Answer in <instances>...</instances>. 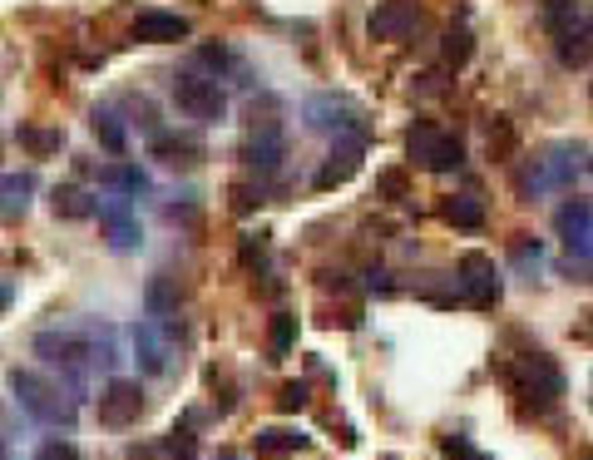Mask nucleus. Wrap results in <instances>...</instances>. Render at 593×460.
Wrapping results in <instances>:
<instances>
[{
	"label": "nucleus",
	"mask_w": 593,
	"mask_h": 460,
	"mask_svg": "<svg viewBox=\"0 0 593 460\" xmlns=\"http://www.w3.org/2000/svg\"><path fill=\"white\" fill-rule=\"evenodd\" d=\"M35 351L55 367H69V371H89L99 361H114V332L109 327H89V322H75V327H49L35 337Z\"/></svg>",
	"instance_id": "obj_1"
},
{
	"label": "nucleus",
	"mask_w": 593,
	"mask_h": 460,
	"mask_svg": "<svg viewBox=\"0 0 593 460\" xmlns=\"http://www.w3.org/2000/svg\"><path fill=\"white\" fill-rule=\"evenodd\" d=\"M10 391H15L20 411H25V416H35L40 426H65V430L75 426V416H79L75 396H69V391L59 386L55 377H45V371L15 367V371H10Z\"/></svg>",
	"instance_id": "obj_2"
},
{
	"label": "nucleus",
	"mask_w": 593,
	"mask_h": 460,
	"mask_svg": "<svg viewBox=\"0 0 593 460\" xmlns=\"http://www.w3.org/2000/svg\"><path fill=\"white\" fill-rule=\"evenodd\" d=\"M544 31L553 35V51L569 70H583L593 60V15L579 0H544Z\"/></svg>",
	"instance_id": "obj_3"
},
{
	"label": "nucleus",
	"mask_w": 593,
	"mask_h": 460,
	"mask_svg": "<svg viewBox=\"0 0 593 460\" xmlns=\"http://www.w3.org/2000/svg\"><path fill=\"white\" fill-rule=\"evenodd\" d=\"M174 104L183 110V120H198V124H223L227 120V90L217 85V75L178 70L174 75Z\"/></svg>",
	"instance_id": "obj_4"
},
{
	"label": "nucleus",
	"mask_w": 593,
	"mask_h": 460,
	"mask_svg": "<svg viewBox=\"0 0 593 460\" xmlns=\"http://www.w3.org/2000/svg\"><path fill=\"white\" fill-rule=\"evenodd\" d=\"M405 154H411V164L415 169H425V173H450V169H460L465 164L460 139L445 134L440 124H425V120L405 134Z\"/></svg>",
	"instance_id": "obj_5"
},
{
	"label": "nucleus",
	"mask_w": 593,
	"mask_h": 460,
	"mask_svg": "<svg viewBox=\"0 0 593 460\" xmlns=\"http://www.w3.org/2000/svg\"><path fill=\"white\" fill-rule=\"evenodd\" d=\"M455 288H460V298L470 302L474 312H494L504 298V282H500V268H494L484 253H465L460 262H455Z\"/></svg>",
	"instance_id": "obj_6"
},
{
	"label": "nucleus",
	"mask_w": 593,
	"mask_h": 460,
	"mask_svg": "<svg viewBox=\"0 0 593 460\" xmlns=\"http://www.w3.org/2000/svg\"><path fill=\"white\" fill-rule=\"evenodd\" d=\"M510 386H514V396H529V401H559L563 396V377L544 351H524V357H514Z\"/></svg>",
	"instance_id": "obj_7"
},
{
	"label": "nucleus",
	"mask_w": 593,
	"mask_h": 460,
	"mask_svg": "<svg viewBox=\"0 0 593 460\" xmlns=\"http://www.w3.org/2000/svg\"><path fill=\"white\" fill-rule=\"evenodd\" d=\"M361 159H366V139H361V134H336V144H332V154L322 159V169H316L312 189L316 193H332V189H342V183H351L356 169H361Z\"/></svg>",
	"instance_id": "obj_8"
},
{
	"label": "nucleus",
	"mask_w": 593,
	"mask_h": 460,
	"mask_svg": "<svg viewBox=\"0 0 593 460\" xmlns=\"http://www.w3.org/2000/svg\"><path fill=\"white\" fill-rule=\"evenodd\" d=\"M421 25H425V11L415 0H381L371 11V21H366V31H371V41L401 45V41H411Z\"/></svg>",
	"instance_id": "obj_9"
},
{
	"label": "nucleus",
	"mask_w": 593,
	"mask_h": 460,
	"mask_svg": "<svg viewBox=\"0 0 593 460\" xmlns=\"http://www.w3.org/2000/svg\"><path fill=\"white\" fill-rule=\"evenodd\" d=\"M144 416V386L134 377H114L104 391H99V426L124 430Z\"/></svg>",
	"instance_id": "obj_10"
},
{
	"label": "nucleus",
	"mask_w": 593,
	"mask_h": 460,
	"mask_svg": "<svg viewBox=\"0 0 593 460\" xmlns=\"http://www.w3.org/2000/svg\"><path fill=\"white\" fill-rule=\"evenodd\" d=\"M553 233L563 238V248L573 258H593V203L589 199H569L553 213Z\"/></svg>",
	"instance_id": "obj_11"
},
{
	"label": "nucleus",
	"mask_w": 593,
	"mask_h": 460,
	"mask_svg": "<svg viewBox=\"0 0 593 460\" xmlns=\"http://www.w3.org/2000/svg\"><path fill=\"white\" fill-rule=\"evenodd\" d=\"M174 347L178 341L168 337L164 317H148L134 327V351H138V371H148V377H164L168 361H174Z\"/></svg>",
	"instance_id": "obj_12"
},
{
	"label": "nucleus",
	"mask_w": 593,
	"mask_h": 460,
	"mask_svg": "<svg viewBox=\"0 0 593 460\" xmlns=\"http://www.w3.org/2000/svg\"><path fill=\"white\" fill-rule=\"evenodd\" d=\"M94 213H99V228H104L109 248L114 253L138 248V218H134V209H128V199H99Z\"/></svg>",
	"instance_id": "obj_13"
},
{
	"label": "nucleus",
	"mask_w": 593,
	"mask_h": 460,
	"mask_svg": "<svg viewBox=\"0 0 593 460\" xmlns=\"http://www.w3.org/2000/svg\"><path fill=\"white\" fill-rule=\"evenodd\" d=\"M193 35V25L174 11H138L134 15V41L138 45H178Z\"/></svg>",
	"instance_id": "obj_14"
},
{
	"label": "nucleus",
	"mask_w": 593,
	"mask_h": 460,
	"mask_svg": "<svg viewBox=\"0 0 593 460\" xmlns=\"http://www.w3.org/2000/svg\"><path fill=\"white\" fill-rule=\"evenodd\" d=\"M253 450H257V460H282V456L306 450V436L302 430H287V426H267L253 436Z\"/></svg>",
	"instance_id": "obj_15"
},
{
	"label": "nucleus",
	"mask_w": 593,
	"mask_h": 460,
	"mask_svg": "<svg viewBox=\"0 0 593 460\" xmlns=\"http://www.w3.org/2000/svg\"><path fill=\"white\" fill-rule=\"evenodd\" d=\"M282 154H287V144H282V134H247L243 139V164L247 169H277L282 164Z\"/></svg>",
	"instance_id": "obj_16"
},
{
	"label": "nucleus",
	"mask_w": 593,
	"mask_h": 460,
	"mask_svg": "<svg viewBox=\"0 0 593 460\" xmlns=\"http://www.w3.org/2000/svg\"><path fill=\"white\" fill-rule=\"evenodd\" d=\"M148 154L164 159V164H198V159H203V144L188 139V134H154Z\"/></svg>",
	"instance_id": "obj_17"
},
{
	"label": "nucleus",
	"mask_w": 593,
	"mask_h": 460,
	"mask_svg": "<svg viewBox=\"0 0 593 460\" xmlns=\"http://www.w3.org/2000/svg\"><path fill=\"white\" fill-rule=\"evenodd\" d=\"M30 193H35L30 173H0V218H20L30 209Z\"/></svg>",
	"instance_id": "obj_18"
},
{
	"label": "nucleus",
	"mask_w": 593,
	"mask_h": 460,
	"mask_svg": "<svg viewBox=\"0 0 593 460\" xmlns=\"http://www.w3.org/2000/svg\"><path fill=\"white\" fill-rule=\"evenodd\" d=\"M49 209L59 213V218H94V209H99V199H89L79 183H59L55 193H49Z\"/></svg>",
	"instance_id": "obj_19"
},
{
	"label": "nucleus",
	"mask_w": 593,
	"mask_h": 460,
	"mask_svg": "<svg viewBox=\"0 0 593 460\" xmlns=\"http://www.w3.org/2000/svg\"><path fill=\"white\" fill-rule=\"evenodd\" d=\"M178 298H183V288H178V278H168V272H158V278L148 282V292H144V307L154 312V317H168V312H178Z\"/></svg>",
	"instance_id": "obj_20"
},
{
	"label": "nucleus",
	"mask_w": 593,
	"mask_h": 460,
	"mask_svg": "<svg viewBox=\"0 0 593 460\" xmlns=\"http://www.w3.org/2000/svg\"><path fill=\"white\" fill-rule=\"evenodd\" d=\"M440 218L455 223V228H470L474 233L484 223V209H480V199H470V193H455V199L440 203Z\"/></svg>",
	"instance_id": "obj_21"
},
{
	"label": "nucleus",
	"mask_w": 593,
	"mask_h": 460,
	"mask_svg": "<svg viewBox=\"0 0 593 460\" xmlns=\"http://www.w3.org/2000/svg\"><path fill=\"white\" fill-rule=\"evenodd\" d=\"M89 130H94V139L104 144L109 154H124L128 149V134H124V124H119L114 110H94V114H89Z\"/></svg>",
	"instance_id": "obj_22"
},
{
	"label": "nucleus",
	"mask_w": 593,
	"mask_h": 460,
	"mask_svg": "<svg viewBox=\"0 0 593 460\" xmlns=\"http://www.w3.org/2000/svg\"><path fill=\"white\" fill-rule=\"evenodd\" d=\"M20 149L35 154V159H49V154L65 149V130H35V124H20Z\"/></svg>",
	"instance_id": "obj_23"
},
{
	"label": "nucleus",
	"mask_w": 593,
	"mask_h": 460,
	"mask_svg": "<svg viewBox=\"0 0 593 460\" xmlns=\"http://www.w3.org/2000/svg\"><path fill=\"white\" fill-rule=\"evenodd\" d=\"M342 114H356V110L346 100H312L306 104V124H312V130H332V134L346 130Z\"/></svg>",
	"instance_id": "obj_24"
},
{
	"label": "nucleus",
	"mask_w": 593,
	"mask_h": 460,
	"mask_svg": "<svg viewBox=\"0 0 593 460\" xmlns=\"http://www.w3.org/2000/svg\"><path fill=\"white\" fill-rule=\"evenodd\" d=\"M292 347H296V317L292 312H277L272 332H267V351H272V361H282Z\"/></svg>",
	"instance_id": "obj_25"
},
{
	"label": "nucleus",
	"mask_w": 593,
	"mask_h": 460,
	"mask_svg": "<svg viewBox=\"0 0 593 460\" xmlns=\"http://www.w3.org/2000/svg\"><path fill=\"white\" fill-rule=\"evenodd\" d=\"M164 450L174 460H193L198 456V436L188 426H174V430H168V440H164Z\"/></svg>",
	"instance_id": "obj_26"
},
{
	"label": "nucleus",
	"mask_w": 593,
	"mask_h": 460,
	"mask_svg": "<svg viewBox=\"0 0 593 460\" xmlns=\"http://www.w3.org/2000/svg\"><path fill=\"white\" fill-rule=\"evenodd\" d=\"M470 51H474V45H470V31H465V25L445 35V65H450V70H460V65L470 60Z\"/></svg>",
	"instance_id": "obj_27"
},
{
	"label": "nucleus",
	"mask_w": 593,
	"mask_h": 460,
	"mask_svg": "<svg viewBox=\"0 0 593 460\" xmlns=\"http://www.w3.org/2000/svg\"><path fill=\"white\" fill-rule=\"evenodd\" d=\"M104 183H114V189H124V193H144V173H138L134 164H114V169L104 173Z\"/></svg>",
	"instance_id": "obj_28"
},
{
	"label": "nucleus",
	"mask_w": 593,
	"mask_h": 460,
	"mask_svg": "<svg viewBox=\"0 0 593 460\" xmlns=\"http://www.w3.org/2000/svg\"><path fill=\"white\" fill-rule=\"evenodd\" d=\"M440 450H445L450 460H494V456H484V450H474L465 436H445V440H440Z\"/></svg>",
	"instance_id": "obj_29"
},
{
	"label": "nucleus",
	"mask_w": 593,
	"mask_h": 460,
	"mask_svg": "<svg viewBox=\"0 0 593 460\" xmlns=\"http://www.w3.org/2000/svg\"><path fill=\"white\" fill-rule=\"evenodd\" d=\"M198 60L213 65V70H237V55L227 51V45H203V51H198Z\"/></svg>",
	"instance_id": "obj_30"
},
{
	"label": "nucleus",
	"mask_w": 593,
	"mask_h": 460,
	"mask_svg": "<svg viewBox=\"0 0 593 460\" xmlns=\"http://www.w3.org/2000/svg\"><path fill=\"white\" fill-rule=\"evenodd\" d=\"M35 460H79V450L69 446V440H59V436H55V440H45V446L35 450Z\"/></svg>",
	"instance_id": "obj_31"
},
{
	"label": "nucleus",
	"mask_w": 593,
	"mask_h": 460,
	"mask_svg": "<svg viewBox=\"0 0 593 460\" xmlns=\"http://www.w3.org/2000/svg\"><path fill=\"white\" fill-rule=\"evenodd\" d=\"M277 406H282V411H302L306 406V386H302V381H287V386L277 391Z\"/></svg>",
	"instance_id": "obj_32"
},
{
	"label": "nucleus",
	"mask_w": 593,
	"mask_h": 460,
	"mask_svg": "<svg viewBox=\"0 0 593 460\" xmlns=\"http://www.w3.org/2000/svg\"><path fill=\"white\" fill-rule=\"evenodd\" d=\"M376 189H381V193H391V199H401V193H405V173H401V169L381 173V179H376Z\"/></svg>",
	"instance_id": "obj_33"
},
{
	"label": "nucleus",
	"mask_w": 593,
	"mask_h": 460,
	"mask_svg": "<svg viewBox=\"0 0 593 460\" xmlns=\"http://www.w3.org/2000/svg\"><path fill=\"white\" fill-rule=\"evenodd\" d=\"M253 203H262V193H253V189H243V183H237V189H233V209H237V213H247Z\"/></svg>",
	"instance_id": "obj_34"
},
{
	"label": "nucleus",
	"mask_w": 593,
	"mask_h": 460,
	"mask_svg": "<svg viewBox=\"0 0 593 460\" xmlns=\"http://www.w3.org/2000/svg\"><path fill=\"white\" fill-rule=\"evenodd\" d=\"M10 298H15V288H10V282H5V278H0V312H5V307H10Z\"/></svg>",
	"instance_id": "obj_35"
},
{
	"label": "nucleus",
	"mask_w": 593,
	"mask_h": 460,
	"mask_svg": "<svg viewBox=\"0 0 593 460\" xmlns=\"http://www.w3.org/2000/svg\"><path fill=\"white\" fill-rule=\"evenodd\" d=\"M213 460H243V456H237V450H217Z\"/></svg>",
	"instance_id": "obj_36"
},
{
	"label": "nucleus",
	"mask_w": 593,
	"mask_h": 460,
	"mask_svg": "<svg viewBox=\"0 0 593 460\" xmlns=\"http://www.w3.org/2000/svg\"><path fill=\"white\" fill-rule=\"evenodd\" d=\"M0 460H5V440H0Z\"/></svg>",
	"instance_id": "obj_37"
},
{
	"label": "nucleus",
	"mask_w": 593,
	"mask_h": 460,
	"mask_svg": "<svg viewBox=\"0 0 593 460\" xmlns=\"http://www.w3.org/2000/svg\"><path fill=\"white\" fill-rule=\"evenodd\" d=\"M0 154H5V139H0Z\"/></svg>",
	"instance_id": "obj_38"
},
{
	"label": "nucleus",
	"mask_w": 593,
	"mask_h": 460,
	"mask_svg": "<svg viewBox=\"0 0 593 460\" xmlns=\"http://www.w3.org/2000/svg\"><path fill=\"white\" fill-rule=\"evenodd\" d=\"M589 460H593V456H589Z\"/></svg>",
	"instance_id": "obj_39"
}]
</instances>
